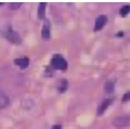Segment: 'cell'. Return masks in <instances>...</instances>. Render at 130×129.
Returning <instances> with one entry per match:
<instances>
[{
	"label": "cell",
	"mask_w": 130,
	"mask_h": 129,
	"mask_svg": "<svg viewBox=\"0 0 130 129\" xmlns=\"http://www.w3.org/2000/svg\"><path fill=\"white\" fill-rule=\"evenodd\" d=\"M129 100H130V91L124 94L123 98H122V101H123V103H127V101H129Z\"/></svg>",
	"instance_id": "cell-14"
},
{
	"label": "cell",
	"mask_w": 130,
	"mask_h": 129,
	"mask_svg": "<svg viewBox=\"0 0 130 129\" xmlns=\"http://www.w3.org/2000/svg\"><path fill=\"white\" fill-rule=\"evenodd\" d=\"M66 89H67V80H66V79L60 80V81H59V83H58V90L60 91L61 93H63V92H65V91H66Z\"/></svg>",
	"instance_id": "cell-10"
},
{
	"label": "cell",
	"mask_w": 130,
	"mask_h": 129,
	"mask_svg": "<svg viewBox=\"0 0 130 129\" xmlns=\"http://www.w3.org/2000/svg\"><path fill=\"white\" fill-rule=\"evenodd\" d=\"M10 104V98L9 96L2 91H0V109L7 108Z\"/></svg>",
	"instance_id": "cell-6"
},
{
	"label": "cell",
	"mask_w": 130,
	"mask_h": 129,
	"mask_svg": "<svg viewBox=\"0 0 130 129\" xmlns=\"http://www.w3.org/2000/svg\"><path fill=\"white\" fill-rule=\"evenodd\" d=\"M113 125L116 127H127L130 125V116L127 115H123V116H118L116 119L113 120Z\"/></svg>",
	"instance_id": "cell-3"
},
{
	"label": "cell",
	"mask_w": 130,
	"mask_h": 129,
	"mask_svg": "<svg viewBox=\"0 0 130 129\" xmlns=\"http://www.w3.org/2000/svg\"><path fill=\"white\" fill-rule=\"evenodd\" d=\"M2 34L5 36V39H7L9 42L13 43V44H20L21 43V37L19 36V34L16 33L10 26H7L2 30Z\"/></svg>",
	"instance_id": "cell-1"
},
{
	"label": "cell",
	"mask_w": 130,
	"mask_h": 129,
	"mask_svg": "<svg viewBox=\"0 0 130 129\" xmlns=\"http://www.w3.org/2000/svg\"><path fill=\"white\" fill-rule=\"evenodd\" d=\"M51 66L53 69H60V71H65L67 68V62L66 60L60 55H56L51 59Z\"/></svg>",
	"instance_id": "cell-2"
},
{
	"label": "cell",
	"mask_w": 130,
	"mask_h": 129,
	"mask_svg": "<svg viewBox=\"0 0 130 129\" xmlns=\"http://www.w3.org/2000/svg\"><path fill=\"white\" fill-rule=\"evenodd\" d=\"M120 13L122 16H127L128 13H130V5H124V7L121 9Z\"/></svg>",
	"instance_id": "cell-12"
},
{
	"label": "cell",
	"mask_w": 130,
	"mask_h": 129,
	"mask_svg": "<svg viewBox=\"0 0 130 129\" xmlns=\"http://www.w3.org/2000/svg\"><path fill=\"white\" fill-rule=\"evenodd\" d=\"M52 129H61V125H55L52 127Z\"/></svg>",
	"instance_id": "cell-15"
},
{
	"label": "cell",
	"mask_w": 130,
	"mask_h": 129,
	"mask_svg": "<svg viewBox=\"0 0 130 129\" xmlns=\"http://www.w3.org/2000/svg\"><path fill=\"white\" fill-rule=\"evenodd\" d=\"M107 21H108L107 16H105V15H100V16H98V17H97V19H96L94 30H95V31H99V30H101V29L105 27V25L107 24Z\"/></svg>",
	"instance_id": "cell-4"
},
{
	"label": "cell",
	"mask_w": 130,
	"mask_h": 129,
	"mask_svg": "<svg viewBox=\"0 0 130 129\" xmlns=\"http://www.w3.org/2000/svg\"><path fill=\"white\" fill-rule=\"evenodd\" d=\"M105 91L107 93H112L113 91H114V82L109 80V81H107L105 83Z\"/></svg>",
	"instance_id": "cell-11"
},
{
	"label": "cell",
	"mask_w": 130,
	"mask_h": 129,
	"mask_svg": "<svg viewBox=\"0 0 130 129\" xmlns=\"http://www.w3.org/2000/svg\"><path fill=\"white\" fill-rule=\"evenodd\" d=\"M111 103H112V99H111V98L104 100V103H102V104L98 107V110H97V115H101L102 113H104V112L107 110L108 107L111 105Z\"/></svg>",
	"instance_id": "cell-7"
},
{
	"label": "cell",
	"mask_w": 130,
	"mask_h": 129,
	"mask_svg": "<svg viewBox=\"0 0 130 129\" xmlns=\"http://www.w3.org/2000/svg\"><path fill=\"white\" fill-rule=\"evenodd\" d=\"M14 63L20 68H26L29 65V59L28 58H19V59H15Z\"/></svg>",
	"instance_id": "cell-8"
},
{
	"label": "cell",
	"mask_w": 130,
	"mask_h": 129,
	"mask_svg": "<svg viewBox=\"0 0 130 129\" xmlns=\"http://www.w3.org/2000/svg\"><path fill=\"white\" fill-rule=\"evenodd\" d=\"M42 37L44 40H49L50 39V24H49V21L48 20H46L44 26H43Z\"/></svg>",
	"instance_id": "cell-5"
},
{
	"label": "cell",
	"mask_w": 130,
	"mask_h": 129,
	"mask_svg": "<svg viewBox=\"0 0 130 129\" xmlns=\"http://www.w3.org/2000/svg\"><path fill=\"white\" fill-rule=\"evenodd\" d=\"M20 5H21L20 2H14V3H11V4L9 5V8H10L11 10H17L18 8H20Z\"/></svg>",
	"instance_id": "cell-13"
},
{
	"label": "cell",
	"mask_w": 130,
	"mask_h": 129,
	"mask_svg": "<svg viewBox=\"0 0 130 129\" xmlns=\"http://www.w3.org/2000/svg\"><path fill=\"white\" fill-rule=\"evenodd\" d=\"M1 4H3V3H2V2H0V5H1Z\"/></svg>",
	"instance_id": "cell-16"
},
{
	"label": "cell",
	"mask_w": 130,
	"mask_h": 129,
	"mask_svg": "<svg viewBox=\"0 0 130 129\" xmlns=\"http://www.w3.org/2000/svg\"><path fill=\"white\" fill-rule=\"evenodd\" d=\"M45 11H46V3L42 2L39 5V10H37V16L40 19H43L45 17Z\"/></svg>",
	"instance_id": "cell-9"
}]
</instances>
